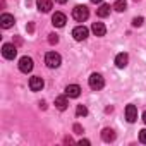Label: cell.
<instances>
[{"label": "cell", "instance_id": "cb8c5ba5", "mask_svg": "<svg viewBox=\"0 0 146 146\" xmlns=\"http://www.w3.org/2000/svg\"><path fill=\"white\" fill-rule=\"evenodd\" d=\"M64 143H69V144H70V143H74V141H72V137H65Z\"/></svg>", "mask_w": 146, "mask_h": 146}, {"label": "cell", "instance_id": "5b68a950", "mask_svg": "<svg viewBox=\"0 0 146 146\" xmlns=\"http://www.w3.org/2000/svg\"><path fill=\"white\" fill-rule=\"evenodd\" d=\"M2 55L5 57V58H9V60H12L16 55H17V48L12 45V43H5L4 46H2Z\"/></svg>", "mask_w": 146, "mask_h": 146}, {"label": "cell", "instance_id": "484cf974", "mask_svg": "<svg viewBox=\"0 0 146 146\" xmlns=\"http://www.w3.org/2000/svg\"><path fill=\"white\" fill-rule=\"evenodd\" d=\"M57 2H58V4H65V2H67V0H57Z\"/></svg>", "mask_w": 146, "mask_h": 146}, {"label": "cell", "instance_id": "52a82bcc", "mask_svg": "<svg viewBox=\"0 0 146 146\" xmlns=\"http://www.w3.org/2000/svg\"><path fill=\"white\" fill-rule=\"evenodd\" d=\"M65 23H67L65 14H62V12H55V14H53V17H52V24H53V26H57V28H64Z\"/></svg>", "mask_w": 146, "mask_h": 146}, {"label": "cell", "instance_id": "7a4b0ae2", "mask_svg": "<svg viewBox=\"0 0 146 146\" xmlns=\"http://www.w3.org/2000/svg\"><path fill=\"white\" fill-rule=\"evenodd\" d=\"M60 62H62V58H60V55H58L57 52H48V53L45 55V64H46L50 69H57V67L60 65Z\"/></svg>", "mask_w": 146, "mask_h": 146}, {"label": "cell", "instance_id": "8fae6325", "mask_svg": "<svg viewBox=\"0 0 146 146\" xmlns=\"http://www.w3.org/2000/svg\"><path fill=\"white\" fill-rule=\"evenodd\" d=\"M79 95H81V88L78 84H69L65 88V96H69V98H78Z\"/></svg>", "mask_w": 146, "mask_h": 146}, {"label": "cell", "instance_id": "ffe728a7", "mask_svg": "<svg viewBox=\"0 0 146 146\" xmlns=\"http://www.w3.org/2000/svg\"><path fill=\"white\" fill-rule=\"evenodd\" d=\"M48 36H50V38H48L50 45H57V43H58V36H57V35H53V33H52V35H48Z\"/></svg>", "mask_w": 146, "mask_h": 146}, {"label": "cell", "instance_id": "277c9868", "mask_svg": "<svg viewBox=\"0 0 146 146\" xmlns=\"http://www.w3.org/2000/svg\"><path fill=\"white\" fill-rule=\"evenodd\" d=\"M19 70L24 72V74H28V72L33 70V58L31 57H23L19 60Z\"/></svg>", "mask_w": 146, "mask_h": 146}, {"label": "cell", "instance_id": "30bf717a", "mask_svg": "<svg viewBox=\"0 0 146 146\" xmlns=\"http://www.w3.org/2000/svg\"><path fill=\"white\" fill-rule=\"evenodd\" d=\"M43 86H45V83H43V79H41V78L35 76V78H31V79H29V88H31V91H41V90H43Z\"/></svg>", "mask_w": 146, "mask_h": 146}, {"label": "cell", "instance_id": "4316f807", "mask_svg": "<svg viewBox=\"0 0 146 146\" xmlns=\"http://www.w3.org/2000/svg\"><path fill=\"white\" fill-rule=\"evenodd\" d=\"M91 2H93V4H100V2H102V0H91Z\"/></svg>", "mask_w": 146, "mask_h": 146}, {"label": "cell", "instance_id": "e0dca14e", "mask_svg": "<svg viewBox=\"0 0 146 146\" xmlns=\"http://www.w3.org/2000/svg\"><path fill=\"white\" fill-rule=\"evenodd\" d=\"M96 14H98V17H107V16L110 14V5L102 4V5H100V9L96 11Z\"/></svg>", "mask_w": 146, "mask_h": 146}, {"label": "cell", "instance_id": "5bb4252c", "mask_svg": "<svg viewBox=\"0 0 146 146\" xmlns=\"http://www.w3.org/2000/svg\"><path fill=\"white\" fill-rule=\"evenodd\" d=\"M127 62H129L127 53H119V55L115 57V65H117L119 69H124V67L127 65Z\"/></svg>", "mask_w": 146, "mask_h": 146}, {"label": "cell", "instance_id": "7c38bea8", "mask_svg": "<svg viewBox=\"0 0 146 146\" xmlns=\"http://www.w3.org/2000/svg\"><path fill=\"white\" fill-rule=\"evenodd\" d=\"M91 31H93V35H95V36H105L107 28H105V24H103V23H93Z\"/></svg>", "mask_w": 146, "mask_h": 146}, {"label": "cell", "instance_id": "8992f818", "mask_svg": "<svg viewBox=\"0 0 146 146\" xmlns=\"http://www.w3.org/2000/svg\"><path fill=\"white\" fill-rule=\"evenodd\" d=\"M72 36H74L76 41H84L88 38V29L84 26H78V28H74V31H72Z\"/></svg>", "mask_w": 146, "mask_h": 146}, {"label": "cell", "instance_id": "d4e9b609", "mask_svg": "<svg viewBox=\"0 0 146 146\" xmlns=\"http://www.w3.org/2000/svg\"><path fill=\"white\" fill-rule=\"evenodd\" d=\"M79 144H90V141H88V139H81Z\"/></svg>", "mask_w": 146, "mask_h": 146}, {"label": "cell", "instance_id": "44dd1931", "mask_svg": "<svg viewBox=\"0 0 146 146\" xmlns=\"http://www.w3.org/2000/svg\"><path fill=\"white\" fill-rule=\"evenodd\" d=\"M141 24H143V17H134V19H132V26H134V28H139Z\"/></svg>", "mask_w": 146, "mask_h": 146}, {"label": "cell", "instance_id": "603a6c76", "mask_svg": "<svg viewBox=\"0 0 146 146\" xmlns=\"http://www.w3.org/2000/svg\"><path fill=\"white\" fill-rule=\"evenodd\" d=\"M74 131H76V134H83V127L79 124H74Z\"/></svg>", "mask_w": 146, "mask_h": 146}, {"label": "cell", "instance_id": "2e32d148", "mask_svg": "<svg viewBox=\"0 0 146 146\" xmlns=\"http://www.w3.org/2000/svg\"><path fill=\"white\" fill-rule=\"evenodd\" d=\"M67 105H69V102H67L65 96H57V98H55V107H57L58 110H65Z\"/></svg>", "mask_w": 146, "mask_h": 146}, {"label": "cell", "instance_id": "ba28073f", "mask_svg": "<svg viewBox=\"0 0 146 146\" xmlns=\"http://www.w3.org/2000/svg\"><path fill=\"white\" fill-rule=\"evenodd\" d=\"M125 119H127V122H136L137 120V108L134 107V105H127L125 107Z\"/></svg>", "mask_w": 146, "mask_h": 146}, {"label": "cell", "instance_id": "83f0119b", "mask_svg": "<svg viewBox=\"0 0 146 146\" xmlns=\"http://www.w3.org/2000/svg\"><path fill=\"white\" fill-rule=\"evenodd\" d=\"M143 120H144V124H146V112L143 113Z\"/></svg>", "mask_w": 146, "mask_h": 146}, {"label": "cell", "instance_id": "d6986e66", "mask_svg": "<svg viewBox=\"0 0 146 146\" xmlns=\"http://www.w3.org/2000/svg\"><path fill=\"white\" fill-rule=\"evenodd\" d=\"M76 115H78V117H84V115H88V108H86L84 105H78V108H76Z\"/></svg>", "mask_w": 146, "mask_h": 146}, {"label": "cell", "instance_id": "f1b7e54d", "mask_svg": "<svg viewBox=\"0 0 146 146\" xmlns=\"http://www.w3.org/2000/svg\"><path fill=\"white\" fill-rule=\"evenodd\" d=\"M134 2H137V0H134Z\"/></svg>", "mask_w": 146, "mask_h": 146}, {"label": "cell", "instance_id": "7402d4cb", "mask_svg": "<svg viewBox=\"0 0 146 146\" xmlns=\"http://www.w3.org/2000/svg\"><path fill=\"white\" fill-rule=\"evenodd\" d=\"M139 141L146 144V129H143V131H139Z\"/></svg>", "mask_w": 146, "mask_h": 146}, {"label": "cell", "instance_id": "ac0fdd59", "mask_svg": "<svg viewBox=\"0 0 146 146\" xmlns=\"http://www.w3.org/2000/svg\"><path fill=\"white\" fill-rule=\"evenodd\" d=\"M125 7H127V2H125V0H117V2L113 4V7H112V9H115L117 12H124V11H125Z\"/></svg>", "mask_w": 146, "mask_h": 146}, {"label": "cell", "instance_id": "3957f363", "mask_svg": "<svg viewBox=\"0 0 146 146\" xmlns=\"http://www.w3.org/2000/svg\"><path fill=\"white\" fill-rule=\"evenodd\" d=\"M88 83H90V88H91V90H96V91L105 86V79L102 78V74H96V72L90 76V81H88Z\"/></svg>", "mask_w": 146, "mask_h": 146}, {"label": "cell", "instance_id": "9c48e42d", "mask_svg": "<svg viewBox=\"0 0 146 146\" xmlns=\"http://www.w3.org/2000/svg\"><path fill=\"white\" fill-rule=\"evenodd\" d=\"M0 26H2L4 29H9L14 26V16L11 14H2L0 16Z\"/></svg>", "mask_w": 146, "mask_h": 146}, {"label": "cell", "instance_id": "9a60e30c", "mask_svg": "<svg viewBox=\"0 0 146 146\" xmlns=\"http://www.w3.org/2000/svg\"><path fill=\"white\" fill-rule=\"evenodd\" d=\"M102 139L105 141V143H112L113 139H115V132H113V129H103L102 131Z\"/></svg>", "mask_w": 146, "mask_h": 146}, {"label": "cell", "instance_id": "6da1fadb", "mask_svg": "<svg viewBox=\"0 0 146 146\" xmlns=\"http://www.w3.org/2000/svg\"><path fill=\"white\" fill-rule=\"evenodd\" d=\"M90 16V11L86 5H76L74 9H72V17H74L78 23H84Z\"/></svg>", "mask_w": 146, "mask_h": 146}, {"label": "cell", "instance_id": "4fadbf2b", "mask_svg": "<svg viewBox=\"0 0 146 146\" xmlns=\"http://www.w3.org/2000/svg\"><path fill=\"white\" fill-rule=\"evenodd\" d=\"M36 5L41 12H50V9L53 7V0H36Z\"/></svg>", "mask_w": 146, "mask_h": 146}]
</instances>
